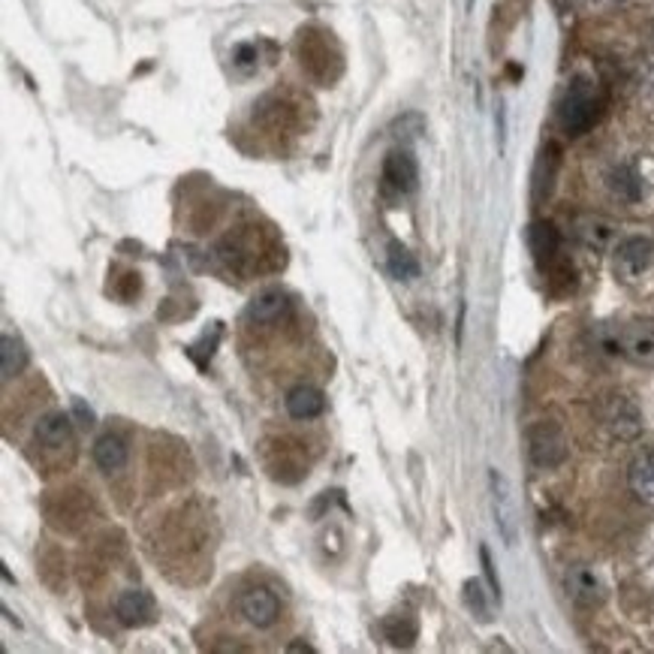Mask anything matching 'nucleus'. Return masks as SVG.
<instances>
[{"label":"nucleus","mask_w":654,"mask_h":654,"mask_svg":"<svg viewBox=\"0 0 654 654\" xmlns=\"http://www.w3.org/2000/svg\"><path fill=\"white\" fill-rule=\"evenodd\" d=\"M600 115V94L588 76H576L558 103V124L567 136H582L594 127Z\"/></svg>","instance_id":"1"},{"label":"nucleus","mask_w":654,"mask_h":654,"mask_svg":"<svg viewBox=\"0 0 654 654\" xmlns=\"http://www.w3.org/2000/svg\"><path fill=\"white\" fill-rule=\"evenodd\" d=\"M597 419L609 434L618 441H633L642 432V414L636 407V401L624 392H606L597 401Z\"/></svg>","instance_id":"2"},{"label":"nucleus","mask_w":654,"mask_h":654,"mask_svg":"<svg viewBox=\"0 0 654 654\" xmlns=\"http://www.w3.org/2000/svg\"><path fill=\"white\" fill-rule=\"evenodd\" d=\"M528 455L543 471H552L567 462V437H564L561 425L552 419H540L528 428Z\"/></svg>","instance_id":"3"},{"label":"nucleus","mask_w":654,"mask_h":654,"mask_svg":"<svg viewBox=\"0 0 654 654\" xmlns=\"http://www.w3.org/2000/svg\"><path fill=\"white\" fill-rule=\"evenodd\" d=\"M416 184H419L416 157L410 154L407 148L389 151L387 160H383V187L396 196H405V193H414Z\"/></svg>","instance_id":"4"},{"label":"nucleus","mask_w":654,"mask_h":654,"mask_svg":"<svg viewBox=\"0 0 654 654\" xmlns=\"http://www.w3.org/2000/svg\"><path fill=\"white\" fill-rule=\"evenodd\" d=\"M618 350L636 365H654V320H633L618 332Z\"/></svg>","instance_id":"5"},{"label":"nucleus","mask_w":654,"mask_h":654,"mask_svg":"<svg viewBox=\"0 0 654 654\" xmlns=\"http://www.w3.org/2000/svg\"><path fill=\"white\" fill-rule=\"evenodd\" d=\"M489 482H491V504H495V522H498V531L504 537L507 546H516V537H519V522H516V507H513V495H509V482L500 477L498 471L489 473Z\"/></svg>","instance_id":"6"},{"label":"nucleus","mask_w":654,"mask_h":654,"mask_svg":"<svg viewBox=\"0 0 654 654\" xmlns=\"http://www.w3.org/2000/svg\"><path fill=\"white\" fill-rule=\"evenodd\" d=\"M654 245L645 236H627L615 248V272L621 277H636L651 266Z\"/></svg>","instance_id":"7"},{"label":"nucleus","mask_w":654,"mask_h":654,"mask_svg":"<svg viewBox=\"0 0 654 654\" xmlns=\"http://www.w3.org/2000/svg\"><path fill=\"white\" fill-rule=\"evenodd\" d=\"M564 588H567V594L576 606L591 609L603 603V582H600L585 564H573L567 576H564Z\"/></svg>","instance_id":"8"},{"label":"nucleus","mask_w":654,"mask_h":654,"mask_svg":"<svg viewBox=\"0 0 654 654\" xmlns=\"http://www.w3.org/2000/svg\"><path fill=\"white\" fill-rule=\"evenodd\" d=\"M115 615L124 627H142L154 618V597L142 588H127L115 597Z\"/></svg>","instance_id":"9"},{"label":"nucleus","mask_w":654,"mask_h":654,"mask_svg":"<svg viewBox=\"0 0 654 654\" xmlns=\"http://www.w3.org/2000/svg\"><path fill=\"white\" fill-rule=\"evenodd\" d=\"M238 609L254 627H272L281 615V603L268 588H248L238 600Z\"/></svg>","instance_id":"10"},{"label":"nucleus","mask_w":654,"mask_h":654,"mask_svg":"<svg viewBox=\"0 0 654 654\" xmlns=\"http://www.w3.org/2000/svg\"><path fill=\"white\" fill-rule=\"evenodd\" d=\"M33 434H37V441L42 446H49V450H64V446H70V441H73V423H70V416L61 414V410H49V414H42L37 419Z\"/></svg>","instance_id":"11"},{"label":"nucleus","mask_w":654,"mask_h":654,"mask_svg":"<svg viewBox=\"0 0 654 654\" xmlns=\"http://www.w3.org/2000/svg\"><path fill=\"white\" fill-rule=\"evenodd\" d=\"M286 313H290V299L281 290H266L259 293L254 302L248 304V320L259 322V326H272V322H281Z\"/></svg>","instance_id":"12"},{"label":"nucleus","mask_w":654,"mask_h":654,"mask_svg":"<svg viewBox=\"0 0 654 654\" xmlns=\"http://www.w3.org/2000/svg\"><path fill=\"white\" fill-rule=\"evenodd\" d=\"M627 482H631L636 500H642L645 507H654V450H645L631 462Z\"/></svg>","instance_id":"13"},{"label":"nucleus","mask_w":654,"mask_h":654,"mask_svg":"<svg viewBox=\"0 0 654 654\" xmlns=\"http://www.w3.org/2000/svg\"><path fill=\"white\" fill-rule=\"evenodd\" d=\"M322 410H326V396H322V389H317V387L302 383V387L290 389V396H286V414L293 419H299V423L317 419Z\"/></svg>","instance_id":"14"},{"label":"nucleus","mask_w":654,"mask_h":654,"mask_svg":"<svg viewBox=\"0 0 654 654\" xmlns=\"http://www.w3.org/2000/svg\"><path fill=\"white\" fill-rule=\"evenodd\" d=\"M558 245H561V236L549 220H537L528 227V248H531V254L540 268L552 263L555 254H558Z\"/></svg>","instance_id":"15"},{"label":"nucleus","mask_w":654,"mask_h":654,"mask_svg":"<svg viewBox=\"0 0 654 654\" xmlns=\"http://www.w3.org/2000/svg\"><path fill=\"white\" fill-rule=\"evenodd\" d=\"M555 173H558V148L555 145H546V151L540 154L534 166V184H531V193H534V202H546L555 187Z\"/></svg>","instance_id":"16"},{"label":"nucleus","mask_w":654,"mask_h":654,"mask_svg":"<svg viewBox=\"0 0 654 654\" xmlns=\"http://www.w3.org/2000/svg\"><path fill=\"white\" fill-rule=\"evenodd\" d=\"M606 184H609V191H612L618 200H624V202L642 200V178H640V173H636L633 166H627V164H618V166L609 169Z\"/></svg>","instance_id":"17"},{"label":"nucleus","mask_w":654,"mask_h":654,"mask_svg":"<svg viewBox=\"0 0 654 654\" xmlns=\"http://www.w3.org/2000/svg\"><path fill=\"white\" fill-rule=\"evenodd\" d=\"M28 360L31 353L28 347H24V341H19V338L13 335L0 338V374H4V380L19 378V374L28 369Z\"/></svg>","instance_id":"18"},{"label":"nucleus","mask_w":654,"mask_h":654,"mask_svg":"<svg viewBox=\"0 0 654 654\" xmlns=\"http://www.w3.org/2000/svg\"><path fill=\"white\" fill-rule=\"evenodd\" d=\"M94 462L100 464L103 471H121L127 464V444L121 441L118 434H103L100 441L94 444Z\"/></svg>","instance_id":"19"},{"label":"nucleus","mask_w":654,"mask_h":654,"mask_svg":"<svg viewBox=\"0 0 654 654\" xmlns=\"http://www.w3.org/2000/svg\"><path fill=\"white\" fill-rule=\"evenodd\" d=\"M387 268L396 281H414L419 277V259L401 245V241H389L387 248Z\"/></svg>","instance_id":"20"},{"label":"nucleus","mask_w":654,"mask_h":654,"mask_svg":"<svg viewBox=\"0 0 654 654\" xmlns=\"http://www.w3.org/2000/svg\"><path fill=\"white\" fill-rule=\"evenodd\" d=\"M380 627H383V636L389 640V645H396V649H410L419 633L416 618H410V615H389V618H383Z\"/></svg>","instance_id":"21"},{"label":"nucleus","mask_w":654,"mask_h":654,"mask_svg":"<svg viewBox=\"0 0 654 654\" xmlns=\"http://www.w3.org/2000/svg\"><path fill=\"white\" fill-rule=\"evenodd\" d=\"M579 238L585 241L588 248L603 250L609 245V238H612V223H606L600 218H585L579 223Z\"/></svg>","instance_id":"22"},{"label":"nucleus","mask_w":654,"mask_h":654,"mask_svg":"<svg viewBox=\"0 0 654 654\" xmlns=\"http://www.w3.org/2000/svg\"><path fill=\"white\" fill-rule=\"evenodd\" d=\"M464 603H468V609L480 618V621H491V606H489L486 588H482L480 579L464 582Z\"/></svg>","instance_id":"23"},{"label":"nucleus","mask_w":654,"mask_h":654,"mask_svg":"<svg viewBox=\"0 0 654 654\" xmlns=\"http://www.w3.org/2000/svg\"><path fill=\"white\" fill-rule=\"evenodd\" d=\"M480 558H482V567H486V576H489V585H491V597L500 600V582H498L495 564H491V555H489L486 546H482V549H480Z\"/></svg>","instance_id":"24"},{"label":"nucleus","mask_w":654,"mask_h":654,"mask_svg":"<svg viewBox=\"0 0 654 654\" xmlns=\"http://www.w3.org/2000/svg\"><path fill=\"white\" fill-rule=\"evenodd\" d=\"M250 61H257L254 46H238V49H236V64H238V67H248Z\"/></svg>","instance_id":"25"},{"label":"nucleus","mask_w":654,"mask_h":654,"mask_svg":"<svg viewBox=\"0 0 654 654\" xmlns=\"http://www.w3.org/2000/svg\"><path fill=\"white\" fill-rule=\"evenodd\" d=\"M73 407H76L79 419H82V425H85V428H91V425H94V414H91V410H88V407H85V405H82V401H79V398L73 401Z\"/></svg>","instance_id":"26"},{"label":"nucleus","mask_w":654,"mask_h":654,"mask_svg":"<svg viewBox=\"0 0 654 654\" xmlns=\"http://www.w3.org/2000/svg\"><path fill=\"white\" fill-rule=\"evenodd\" d=\"M645 40H649V46L654 49V19L645 24Z\"/></svg>","instance_id":"27"},{"label":"nucleus","mask_w":654,"mask_h":654,"mask_svg":"<svg viewBox=\"0 0 654 654\" xmlns=\"http://www.w3.org/2000/svg\"><path fill=\"white\" fill-rule=\"evenodd\" d=\"M290 651H313V649H311V645H302V642H293V645H290Z\"/></svg>","instance_id":"28"},{"label":"nucleus","mask_w":654,"mask_h":654,"mask_svg":"<svg viewBox=\"0 0 654 654\" xmlns=\"http://www.w3.org/2000/svg\"><path fill=\"white\" fill-rule=\"evenodd\" d=\"M615 4H621V0H615Z\"/></svg>","instance_id":"29"}]
</instances>
